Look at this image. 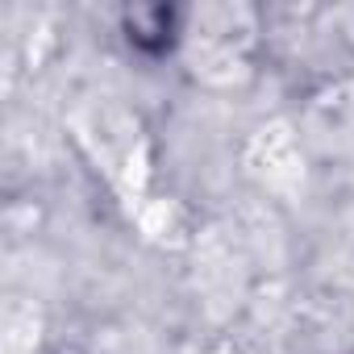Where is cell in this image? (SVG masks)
Here are the masks:
<instances>
[{"label": "cell", "instance_id": "cell-1", "mask_svg": "<svg viewBox=\"0 0 354 354\" xmlns=\"http://www.w3.org/2000/svg\"><path fill=\"white\" fill-rule=\"evenodd\" d=\"M246 167L275 192H296L304 180V162H300V146L292 138L288 125H267L250 138L246 146Z\"/></svg>", "mask_w": 354, "mask_h": 354}, {"label": "cell", "instance_id": "cell-2", "mask_svg": "<svg viewBox=\"0 0 354 354\" xmlns=\"http://www.w3.org/2000/svg\"><path fill=\"white\" fill-rule=\"evenodd\" d=\"M201 283L213 300H230L238 292V259H234V246L221 242V238H209L205 250H201Z\"/></svg>", "mask_w": 354, "mask_h": 354}, {"label": "cell", "instance_id": "cell-3", "mask_svg": "<svg viewBox=\"0 0 354 354\" xmlns=\"http://www.w3.org/2000/svg\"><path fill=\"white\" fill-rule=\"evenodd\" d=\"M0 354H38V317L26 304H9L5 313V337Z\"/></svg>", "mask_w": 354, "mask_h": 354}, {"label": "cell", "instance_id": "cell-4", "mask_svg": "<svg viewBox=\"0 0 354 354\" xmlns=\"http://www.w3.org/2000/svg\"><path fill=\"white\" fill-rule=\"evenodd\" d=\"M184 213L180 209H175L171 201H154V205H146L142 209V230L154 238V242H175V238H180L184 234Z\"/></svg>", "mask_w": 354, "mask_h": 354}]
</instances>
